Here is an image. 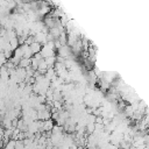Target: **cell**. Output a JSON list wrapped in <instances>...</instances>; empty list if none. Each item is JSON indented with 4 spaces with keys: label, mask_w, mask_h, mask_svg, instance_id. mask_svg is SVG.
Here are the masks:
<instances>
[{
    "label": "cell",
    "mask_w": 149,
    "mask_h": 149,
    "mask_svg": "<svg viewBox=\"0 0 149 149\" xmlns=\"http://www.w3.org/2000/svg\"><path fill=\"white\" fill-rule=\"evenodd\" d=\"M16 148V140H9L6 144V149H15Z\"/></svg>",
    "instance_id": "obj_2"
},
{
    "label": "cell",
    "mask_w": 149,
    "mask_h": 149,
    "mask_svg": "<svg viewBox=\"0 0 149 149\" xmlns=\"http://www.w3.org/2000/svg\"><path fill=\"white\" fill-rule=\"evenodd\" d=\"M29 47H30V49H31V51H33V54H34V55L40 54V52H41V50H42V44H40V43L35 42V41H34Z\"/></svg>",
    "instance_id": "obj_1"
}]
</instances>
